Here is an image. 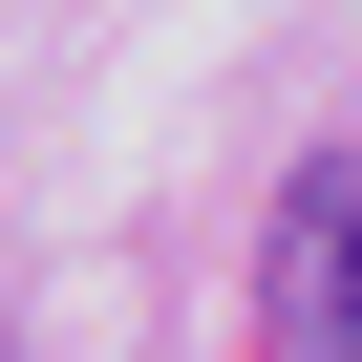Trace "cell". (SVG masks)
I'll return each instance as SVG.
<instances>
[{"mask_svg":"<svg viewBox=\"0 0 362 362\" xmlns=\"http://www.w3.org/2000/svg\"><path fill=\"white\" fill-rule=\"evenodd\" d=\"M256 341H277V362H362V170H341V149H298V192H277Z\"/></svg>","mask_w":362,"mask_h":362,"instance_id":"1","label":"cell"}]
</instances>
